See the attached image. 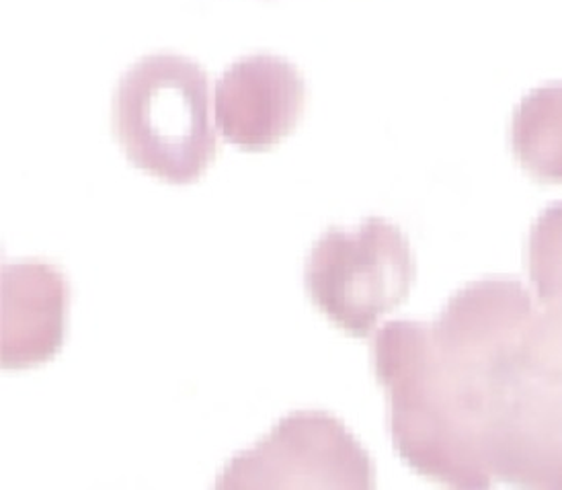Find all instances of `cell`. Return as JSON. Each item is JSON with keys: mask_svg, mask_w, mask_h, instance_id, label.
<instances>
[{"mask_svg": "<svg viewBox=\"0 0 562 490\" xmlns=\"http://www.w3.org/2000/svg\"><path fill=\"white\" fill-rule=\"evenodd\" d=\"M517 357L548 380L562 384V300L552 301L531 320Z\"/></svg>", "mask_w": 562, "mask_h": 490, "instance_id": "obj_10", "label": "cell"}, {"mask_svg": "<svg viewBox=\"0 0 562 490\" xmlns=\"http://www.w3.org/2000/svg\"><path fill=\"white\" fill-rule=\"evenodd\" d=\"M417 267L405 232L384 218L360 228H328L304 265L306 294L345 334L366 339L378 320L405 304Z\"/></svg>", "mask_w": 562, "mask_h": 490, "instance_id": "obj_3", "label": "cell"}, {"mask_svg": "<svg viewBox=\"0 0 562 490\" xmlns=\"http://www.w3.org/2000/svg\"><path fill=\"white\" fill-rule=\"evenodd\" d=\"M374 487V459L327 411L290 412L255 447L236 454L216 480L218 490Z\"/></svg>", "mask_w": 562, "mask_h": 490, "instance_id": "obj_4", "label": "cell"}, {"mask_svg": "<svg viewBox=\"0 0 562 490\" xmlns=\"http://www.w3.org/2000/svg\"><path fill=\"white\" fill-rule=\"evenodd\" d=\"M528 273L542 306L562 300V202L548 206L531 226Z\"/></svg>", "mask_w": 562, "mask_h": 490, "instance_id": "obj_9", "label": "cell"}, {"mask_svg": "<svg viewBox=\"0 0 562 490\" xmlns=\"http://www.w3.org/2000/svg\"><path fill=\"white\" fill-rule=\"evenodd\" d=\"M521 341L453 304L436 322L391 320L375 332L372 365L386 392L396 456L452 489H491L486 431L499 367Z\"/></svg>", "mask_w": 562, "mask_h": 490, "instance_id": "obj_1", "label": "cell"}, {"mask_svg": "<svg viewBox=\"0 0 562 490\" xmlns=\"http://www.w3.org/2000/svg\"><path fill=\"white\" fill-rule=\"evenodd\" d=\"M509 143L526 173L562 185V82L542 84L517 103Z\"/></svg>", "mask_w": 562, "mask_h": 490, "instance_id": "obj_8", "label": "cell"}, {"mask_svg": "<svg viewBox=\"0 0 562 490\" xmlns=\"http://www.w3.org/2000/svg\"><path fill=\"white\" fill-rule=\"evenodd\" d=\"M486 464L509 487L562 490V384L521 364L517 351L499 367Z\"/></svg>", "mask_w": 562, "mask_h": 490, "instance_id": "obj_5", "label": "cell"}, {"mask_svg": "<svg viewBox=\"0 0 562 490\" xmlns=\"http://www.w3.org/2000/svg\"><path fill=\"white\" fill-rule=\"evenodd\" d=\"M306 80L273 54L236 60L216 82V124L226 143L266 152L294 132L306 110Z\"/></svg>", "mask_w": 562, "mask_h": 490, "instance_id": "obj_6", "label": "cell"}, {"mask_svg": "<svg viewBox=\"0 0 562 490\" xmlns=\"http://www.w3.org/2000/svg\"><path fill=\"white\" fill-rule=\"evenodd\" d=\"M70 284L46 261L4 263L0 270V367L27 369L52 362L64 345Z\"/></svg>", "mask_w": 562, "mask_h": 490, "instance_id": "obj_7", "label": "cell"}, {"mask_svg": "<svg viewBox=\"0 0 562 490\" xmlns=\"http://www.w3.org/2000/svg\"><path fill=\"white\" fill-rule=\"evenodd\" d=\"M111 129L144 173L195 183L218 157L207 72L179 54L144 56L113 91Z\"/></svg>", "mask_w": 562, "mask_h": 490, "instance_id": "obj_2", "label": "cell"}]
</instances>
